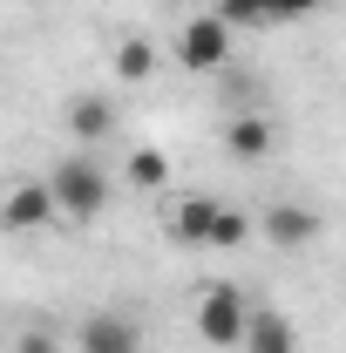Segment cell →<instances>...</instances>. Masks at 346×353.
<instances>
[{
    "instance_id": "1",
    "label": "cell",
    "mask_w": 346,
    "mask_h": 353,
    "mask_svg": "<svg viewBox=\"0 0 346 353\" xmlns=\"http://www.w3.org/2000/svg\"><path fill=\"white\" fill-rule=\"evenodd\" d=\"M48 190H54V204H61L68 224H88V218L109 211V170H102L95 157H61V163L48 170Z\"/></svg>"
},
{
    "instance_id": "2",
    "label": "cell",
    "mask_w": 346,
    "mask_h": 353,
    "mask_svg": "<svg viewBox=\"0 0 346 353\" xmlns=\"http://www.w3.org/2000/svg\"><path fill=\"white\" fill-rule=\"evenodd\" d=\"M245 326H252V299L231 279H217L211 292L197 299V340L204 347H245Z\"/></svg>"
},
{
    "instance_id": "3",
    "label": "cell",
    "mask_w": 346,
    "mask_h": 353,
    "mask_svg": "<svg viewBox=\"0 0 346 353\" xmlns=\"http://www.w3.org/2000/svg\"><path fill=\"white\" fill-rule=\"evenodd\" d=\"M54 218H61V204H54L48 176H14V183H7V197H0V231L28 238V231H48Z\"/></svg>"
},
{
    "instance_id": "4",
    "label": "cell",
    "mask_w": 346,
    "mask_h": 353,
    "mask_svg": "<svg viewBox=\"0 0 346 353\" xmlns=\"http://www.w3.org/2000/svg\"><path fill=\"white\" fill-rule=\"evenodd\" d=\"M176 61L197 68V75L224 68V61H231V21H224V14H197V21L176 34Z\"/></svg>"
},
{
    "instance_id": "5",
    "label": "cell",
    "mask_w": 346,
    "mask_h": 353,
    "mask_svg": "<svg viewBox=\"0 0 346 353\" xmlns=\"http://www.w3.org/2000/svg\"><path fill=\"white\" fill-rule=\"evenodd\" d=\"M75 353H143V326L130 312H88L75 326Z\"/></svg>"
},
{
    "instance_id": "6",
    "label": "cell",
    "mask_w": 346,
    "mask_h": 353,
    "mask_svg": "<svg viewBox=\"0 0 346 353\" xmlns=\"http://www.w3.org/2000/svg\"><path fill=\"white\" fill-rule=\"evenodd\" d=\"M258 231L278 245V252H299V245L319 238V211H305V204H272V211L258 218Z\"/></svg>"
},
{
    "instance_id": "7",
    "label": "cell",
    "mask_w": 346,
    "mask_h": 353,
    "mask_svg": "<svg viewBox=\"0 0 346 353\" xmlns=\"http://www.w3.org/2000/svg\"><path fill=\"white\" fill-rule=\"evenodd\" d=\"M245 353H299V333H292V319H285V312H272V306H252Z\"/></svg>"
},
{
    "instance_id": "8",
    "label": "cell",
    "mask_w": 346,
    "mask_h": 353,
    "mask_svg": "<svg viewBox=\"0 0 346 353\" xmlns=\"http://www.w3.org/2000/svg\"><path fill=\"white\" fill-rule=\"evenodd\" d=\"M217 211H224L217 197H183V204L170 211V238H176V245H211Z\"/></svg>"
},
{
    "instance_id": "9",
    "label": "cell",
    "mask_w": 346,
    "mask_h": 353,
    "mask_svg": "<svg viewBox=\"0 0 346 353\" xmlns=\"http://www.w3.org/2000/svg\"><path fill=\"white\" fill-rule=\"evenodd\" d=\"M61 116H68V130L82 136V143H102V136L116 130V102H109V95H75Z\"/></svg>"
},
{
    "instance_id": "10",
    "label": "cell",
    "mask_w": 346,
    "mask_h": 353,
    "mask_svg": "<svg viewBox=\"0 0 346 353\" xmlns=\"http://www.w3.org/2000/svg\"><path fill=\"white\" fill-rule=\"evenodd\" d=\"M224 150H231L238 163L272 157V123H258V116H231V123H224Z\"/></svg>"
},
{
    "instance_id": "11",
    "label": "cell",
    "mask_w": 346,
    "mask_h": 353,
    "mask_svg": "<svg viewBox=\"0 0 346 353\" xmlns=\"http://www.w3.org/2000/svg\"><path fill=\"white\" fill-rule=\"evenodd\" d=\"M116 75H123V82H150V75H156V41L123 34V41H116Z\"/></svg>"
},
{
    "instance_id": "12",
    "label": "cell",
    "mask_w": 346,
    "mask_h": 353,
    "mask_svg": "<svg viewBox=\"0 0 346 353\" xmlns=\"http://www.w3.org/2000/svg\"><path fill=\"white\" fill-rule=\"evenodd\" d=\"M245 238H252V218L224 204V211H217V231H211V252H231V245H245Z\"/></svg>"
},
{
    "instance_id": "13",
    "label": "cell",
    "mask_w": 346,
    "mask_h": 353,
    "mask_svg": "<svg viewBox=\"0 0 346 353\" xmlns=\"http://www.w3.org/2000/svg\"><path fill=\"white\" fill-rule=\"evenodd\" d=\"M211 14H224L231 28H272V14H265V0H217Z\"/></svg>"
},
{
    "instance_id": "14",
    "label": "cell",
    "mask_w": 346,
    "mask_h": 353,
    "mask_svg": "<svg viewBox=\"0 0 346 353\" xmlns=\"http://www.w3.org/2000/svg\"><path fill=\"white\" fill-rule=\"evenodd\" d=\"M130 176L143 183V190H156V183L170 176V157H163V150H136V157H130Z\"/></svg>"
},
{
    "instance_id": "15",
    "label": "cell",
    "mask_w": 346,
    "mask_h": 353,
    "mask_svg": "<svg viewBox=\"0 0 346 353\" xmlns=\"http://www.w3.org/2000/svg\"><path fill=\"white\" fill-rule=\"evenodd\" d=\"M14 353H61V347H54V333H41V326H28V333L14 340Z\"/></svg>"
},
{
    "instance_id": "16",
    "label": "cell",
    "mask_w": 346,
    "mask_h": 353,
    "mask_svg": "<svg viewBox=\"0 0 346 353\" xmlns=\"http://www.w3.org/2000/svg\"><path fill=\"white\" fill-rule=\"evenodd\" d=\"M312 7H319V0H265L272 21H299V14H312Z\"/></svg>"
},
{
    "instance_id": "17",
    "label": "cell",
    "mask_w": 346,
    "mask_h": 353,
    "mask_svg": "<svg viewBox=\"0 0 346 353\" xmlns=\"http://www.w3.org/2000/svg\"><path fill=\"white\" fill-rule=\"evenodd\" d=\"M0 7H7V0H0Z\"/></svg>"
}]
</instances>
